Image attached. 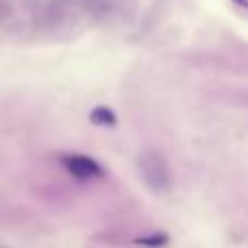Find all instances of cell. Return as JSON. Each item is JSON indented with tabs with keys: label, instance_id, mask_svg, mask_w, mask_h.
<instances>
[{
	"label": "cell",
	"instance_id": "obj_2",
	"mask_svg": "<svg viewBox=\"0 0 248 248\" xmlns=\"http://www.w3.org/2000/svg\"><path fill=\"white\" fill-rule=\"evenodd\" d=\"M63 168L74 176V179H81V181L100 179V176H105V168L100 166L96 159L85 157V155H65Z\"/></svg>",
	"mask_w": 248,
	"mask_h": 248
},
{
	"label": "cell",
	"instance_id": "obj_5",
	"mask_svg": "<svg viewBox=\"0 0 248 248\" xmlns=\"http://www.w3.org/2000/svg\"><path fill=\"white\" fill-rule=\"evenodd\" d=\"M137 244H144V246H153V248H161L168 244V235L166 233H150V235L144 237H137Z\"/></svg>",
	"mask_w": 248,
	"mask_h": 248
},
{
	"label": "cell",
	"instance_id": "obj_4",
	"mask_svg": "<svg viewBox=\"0 0 248 248\" xmlns=\"http://www.w3.org/2000/svg\"><path fill=\"white\" fill-rule=\"evenodd\" d=\"M90 120L96 124V126H105V128H113L118 124V118L113 113V109L109 107H94L90 113Z\"/></svg>",
	"mask_w": 248,
	"mask_h": 248
},
{
	"label": "cell",
	"instance_id": "obj_1",
	"mask_svg": "<svg viewBox=\"0 0 248 248\" xmlns=\"http://www.w3.org/2000/svg\"><path fill=\"white\" fill-rule=\"evenodd\" d=\"M137 172L150 192L166 194L172 189V170L168 159L157 150H144L137 155Z\"/></svg>",
	"mask_w": 248,
	"mask_h": 248
},
{
	"label": "cell",
	"instance_id": "obj_7",
	"mask_svg": "<svg viewBox=\"0 0 248 248\" xmlns=\"http://www.w3.org/2000/svg\"><path fill=\"white\" fill-rule=\"evenodd\" d=\"M237 4H240V7H246V0H235Z\"/></svg>",
	"mask_w": 248,
	"mask_h": 248
},
{
	"label": "cell",
	"instance_id": "obj_3",
	"mask_svg": "<svg viewBox=\"0 0 248 248\" xmlns=\"http://www.w3.org/2000/svg\"><path fill=\"white\" fill-rule=\"evenodd\" d=\"M68 0H31V9L33 16L37 17H50V20H59L65 11Z\"/></svg>",
	"mask_w": 248,
	"mask_h": 248
},
{
	"label": "cell",
	"instance_id": "obj_8",
	"mask_svg": "<svg viewBox=\"0 0 248 248\" xmlns=\"http://www.w3.org/2000/svg\"><path fill=\"white\" fill-rule=\"evenodd\" d=\"M0 248H9L7 244H4V242H0Z\"/></svg>",
	"mask_w": 248,
	"mask_h": 248
},
{
	"label": "cell",
	"instance_id": "obj_6",
	"mask_svg": "<svg viewBox=\"0 0 248 248\" xmlns=\"http://www.w3.org/2000/svg\"><path fill=\"white\" fill-rule=\"evenodd\" d=\"M9 16H11V7H9L4 0H0V20H2V17H9Z\"/></svg>",
	"mask_w": 248,
	"mask_h": 248
}]
</instances>
